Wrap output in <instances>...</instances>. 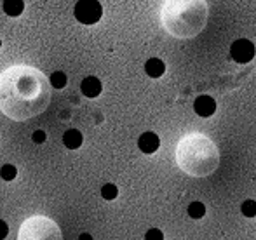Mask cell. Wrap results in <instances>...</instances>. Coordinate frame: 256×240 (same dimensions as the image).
<instances>
[{
    "label": "cell",
    "mask_w": 256,
    "mask_h": 240,
    "mask_svg": "<svg viewBox=\"0 0 256 240\" xmlns=\"http://www.w3.org/2000/svg\"><path fill=\"white\" fill-rule=\"evenodd\" d=\"M194 112L199 117H211L216 112V101L211 96H199L194 103Z\"/></svg>",
    "instance_id": "52a82bcc"
},
{
    "label": "cell",
    "mask_w": 256,
    "mask_h": 240,
    "mask_svg": "<svg viewBox=\"0 0 256 240\" xmlns=\"http://www.w3.org/2000/svg\"><path fill=\"white\" fill-rule=\"evenodd\" d=\"M145 240H164V235H162V232L158 228H152V230L146 232Z\"/></svg>",
    "instance_id": "ac0fdd59"
},
{
    "label": "cell",
    "mask_w": 256,
    "mask_h": 240,
    "mask_svg": "<svg viewBox=\"0 0 256 240\" xmlns=\"http://www.w3.org/2000/svg\"><path fill=\"white\" fill-rule=\"evenodd\" d=\"M206 214V207L202 202H192L188 206V216L194 218V220H200V218H204Z\"/></svg>",
    "instance_id": "4fadbf2b"
},
{
    "label": "cell",
    "mask_w": 256,
    "mask_h": 240,
    "mask_svg": "<svg viewBox=\"0 0 256 240\" xmlns=\"http://www.w3.org/2000/svg\"><path fill=\"white\" fill-rule=\"evenodd\" d=\"M4 10L7 16L18 17L24 10V2L23 0H4Z\"/></svg>",
    "instance_id": "7c38bea8"
},
{
    "label": "cell",
    "mask_w": 256,
    "mask_h": 240,
    "mask_svg": "<svg viewBox=\"0 0 256 240\" xmlns=\"http://www.w3.org/2000/svg\"><path fill=\"white\" fill-rule=\"evenodd\" d=\"M240 211L246 218H254L256 216V202L254 200H246V202L240 206Z\"/></svg>",
    "instance_id": "e0dca14e"
},
{
    "label": "cell",
    "mask_w": 256,
    "mask_h": 240,
    "mask_svg": "<svg viewBox=\"0 0 256 240\" xmlns=\"http://www.w3.org/2000/svg\"><path fill=\"white\" fill-rule=\"evenodd\" d=\"M118 195V190L115 185H112V183H108V185H104L102 188V197L104 200H114L115 197Z\"/></svg>",
    "instance_id": "2e32d148"
},
{
    "label": "cell",
    "mask_w": 256,
    "mask_h": 240,
    "mask_svg": "<svg viewBox=\"0 0 256 240\" xmlns=\"http://www.w3.org/2000/svg\"><path fill=\"white\" fill-rule=\"evenodd\" d=\"M51 84L32 66H12L0 75V110L12 120H28L49 106Z\"/></svg>",
    "instance_id": "6da1fadb"
},
{
    "label": "cell",
    "mask_w": 256,
    "mask_h": 240,
    "mask_svg": "<svg viewBox=\"0 0 256 240\" xmlns=\"http://www.w3.org/2000/svg\"><path fill=\"white\" fill-rule=\"evenodd\" d=\"M18 240H63L56 221L48 216H32L23 221Z\"/></svg>",
    "instance_id": "277c9868"
},
{
    "label": "cell",
    "mask_w": 256,
    "mask_h": 240,
    "mask_svg": "<svg viewBox=\"0 0 256 240\" xmlns=\"http://www.w3.org/2000/svg\"><path fill=\"white\" fill-rule=\"evenodd\" d=\"M16 174H18V169L14 166H10V164H6V166H2V169H0V176L6 181H12L14 178H16Z\"/></svg>",
    "instance_id": "9a60e30c"
},
{
    "label": "cell",
    "mask_w": 256,
    "mask_h": 240,
    "mask_svg": "<svg viewBox=\"0 0 256 240\" xmlns=\"http://www.w3.org/2000/svg\"><path fill=\"white\" fill-rule=\"evenodd\" d=\"M176 162L190 176H208L218 167L220 155L216 146L202 134H190L176 148Z\"/></svg>",
    "instance_id": "7a4b0ae2"
},
{
    "label": "cell",
    "mask_w": 256,
    "mask_h": 240,
    "mask_svg": "<svg viewBox=\"0 0 256 240\" xmlns=\"http://www.w3.org/2000/svg\"><path fill=\"white\" fill-rule=\"evenodd\" d=\"M49 84L52 85L54 89H63L66 85V75L63 71H54V73L49 77Z\"/></svg>",
    "instance_id": "5bb4252c"
},
{
    "label": "cell",
    "mask_w": 256,
    "mask_h": 240,
    "mask_svg": "<svg viewBox=\"0 0 256 240\" xmlns=\"http://www.w3.org/2000/svg\"><path fill=\"white\" fill-rule=\"evenodd\" d=\"M138 146L143 153H148L150 155V153H154L158 150V146H160V139H158V136L155 134V132H143L138 139Z\"/></svg>",
    "instance_id": "ba28073f"
},
{
    "label": "cell",
    "mask_w": 256,
    "mask_h": 240,
    "mask_svg": "<svg viewBox=\"0 0 256 240\" xmlns=\"http://www.w3.org/2000/svg\"><path fill=\"white\" fill-rule=\"evenodd\" d=\"M230 56L236 63L246 64L254 58V45L253 42L246 40V38H239V40L232 42L230 45Z\"/></svg>",
    "instance_id": "8992f818"
},
{
    "label": "cell",
    "mask_w": 256,
    "mask_h": 240,
    "mask_svg": "<svg viewBox=\"0 0 256 240\" xmlns=\"http://www.w3.org/2000/svg\"><path fill=\"white\" fill-rule=\"evenodd\" d=\"M166 9H171L174 12H180V16H168L162 17L166 30L171 35L176 37H190L200 31L204 19H196V17H188V12H194L197 9H204L206 3L202 0H168L166 2Z\"/></svg>",
    "instance_id": "3957f363"
},
{
    "label": "cell",
    "mask_w": 256,
    "mask_h": 240,
    "mask_svg": "<svg viewBox=\"0 0 256 240\" xmlns=\"http://www.w3.org/2000/svg\"><path fill=\"white\" fill-rule=\"evenodd\" d=\"M7 234H9V227H7L6 221L0 220V240H4L7 237Z\"/></svg>",
    "instance_id": "ffe728a7"
},
{
    "label": "cell",
    "mask_w": 256,
    "mask_h": 240,
    "mask_svg": "<svg viewBox=\"0 0 256 240\" xmlns=\"http://www.w3.org/2000/svg\"><path fill=\"white\" fill-rule=\"evenodd\" d=\"M32 139H34V143L40 145V143L46 141V132L44 131H35L34 134H32Z\"/></svg>",
    "instance_id": "d6986e66"
},
{
    "label": "cell",
    "mask_w": 256,
    "mask_h": 240,
    "mask_svg": "<svg viewBox=\"0 0 256 240\" xmlns=\"http://www.w3.org/2000/svg\"><path fill=\"white\" fill-rule=\"evenodd\" d=\"M78 240H92V237L89 234H82L80 237H78Z\"/></svg>",
    "instance_id": "44dd1931"
},
{
    "label": "cell",
    "mask_w": 256,
    "mask_h": 240,
    "mask_svg": "<svg viewBox=\"0 0 256 240\" xmlns=\"http://www.w3.org/2000/svg\"><path fill=\"white\" fill-rule=\"evenodd\" d=\"M145 71H146V75H148V77H152V78L162 77V75H164V71H166L164 61L158 59V58L148 59V61H146V64H145Z\"/></svg>",
    "instance_id": "30bf717a"
},
{
    "label": "cell",
    "mask_w": 256,
    "mask_h": 240,
    "mask_svg": "<svg viewBox=\"0 0 256 240\" xmlns=\"http://www.w3.org/2000/svg\"><path fill=\"white\" fill-rule=\"evenodd\" d=\"M0 45H2V42H0Z\"/></svg>",
    "instance_id": "7402d4cb"
},
{
    "label": "cell",
    "mask_w": 256,
    "mask_h": 240,
    "mask_svg": "<svg viewBox=\"0 0 256 240\" xmlns=\"http://www.w3.org/2000/svg\"><path fill=\"white\" fill-rule=\"evenodd\" d=\"M63 143L68 150H77L82 145V134L77 129H70L63 134Z\"/></svg>",
    "instance_id": "8fae6325"
},
{
    "label": "cell",
    "mask_w": 256,
    "mask_h": 240,
    "mask_svg": "<svg viewBox=\"0 0 256 240\" xmlns=\"http://www.w3.org/2000/svg\"><path fill=\"white\" fill-rule=\"evenodd\" d=\"M102 89V82L96 77H86L80 84V91L86 98H96V96H100Z\"/></svg>",
    "instance_id": "9c48e42d"
},
{
    "label": "cell",
    "mask_w": 256,
    "mask_h": 240,
    "mask_svg": "<svg viewBox=\"0 0 256 240\" xmlns=\"http://www.w3.org/2000/svg\"><path fill=\"white\" fill-rule=\"evenodd\" d=\"M74 14L78 23L94 24L102 19L103 7H102V3H100V0H78V2L75 3Z\"/></svg>",
    "instance_id": "5b68a950"
}]
</instances>
